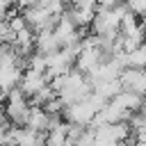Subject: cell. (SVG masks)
<instances>
[{"label":"cell","instance_id":"6","mask_svg":"<svg viewBox=\"0 0 146 146\" xmlns=\"http://www.w3.org/2000/svg\"><path fill=\"white\" fill-rule=\"evenodd\" d=\"M25 125L32 128V130H36V132H46L48 125H50V114L41 105H30V114H27Z\"/></svg>","mask_w":146,"mask_h":146},{"label":"cell","instance_id":"8","mask_svg":"<svg viewBox=\"0 0 146 146\" xmlns=\"http://www.w3.org/2000/svg\"><path fill=\"white\" fill-rule=\"evenodd\" d=\"M125 62L132 68H146V41L132 48L130 52H125Z\"/></svg>","mask_w":146,"mask_h":146},{"label":"cell","instance_id":"10","mask_svg":"<svg viewBox=\"0 0 146 146\" xmlns=\"http://www.w3.org/2000/svg\"><path fill=\"white\" fill-rule=\"evenodd\" d=\"M125 5H128V9L135 14V16H144L146 14V0H125Z\"/></svg>","mask_w":146,"mask_h":146},{"label":"cell","instance_id":"2","mask_svg":"<svg viewBox=\"0 0 146 146\" xmlns=\"http://www.w3.org/2000/svg\"><path fill=\"white\" fill-rule=\"evenodd\" d=\"M103 59H105L103 50H100L98 46H94V43H87V46L80 48V52L75 55V62H73V64H75V71L89 75V73H91Z\"/></svg>","mask_w":146,"mask_h":146},{"label":"cell","instance_id":"11","mask_svg":"<svg viewBox=\"0 0 146 146\" xmlns=\"http://www.w3.org/2000/svg\"><path fill=\"white\" fill-rule=\"evenodd\" d=\"M9 11H14V2L11 0H0V18H7Z\"/></svg>","mask_w":146,"mask_h":146},{"label":"cell","instance_id":"12","mask_svg":"<svg viewBox=\"0 0 146 146\" xmlns=\"http://www.w3.org/2000/svg\"><path fill=\"white\" fill-rule=\"evenodd\" d=\"M14 5H16V7L23 11V9H27V7H34V5H36V0H16Z\"/></svg>","mask_w":146,"mask_h":146},{"label":"cell","instance_id":"5","mask_svg":"<svg viewBox=\"0 0 146 146\" xmlns=\"http://www.w3.org/2000/svg\"><path fill=\"white\" fill-rule=\"evenodd\" d=\"M59 39L55 36L52 30H41V32H34V50L41 52V55H50L55 50H59Z\"/></svg>","mask_w":146,"mask_h":146},{"label":"cell","instance_id":"9","mask_svg":"<svg viewBox=\"0 0 146 146\" xmlns=\"http://www.w3.org/2000/svg\"><path fill=\"white\" fill-rule=\"evenodd\" d=\"M41 107H43V110H46L48 114H59V116H62L64 103H62V98H59V96H55V98H50V100H48L46 105H41Z\"/></svg>","mask_w":146,"mask_h":146},{"label":"cell","instance_id":"4","mask_svg":"<svg viewBox=\"0 0 146 146\" xmlns=\"http://www.w3.org/2000/svg\"><path fill=\"white\" fill-rule=\"evenodd\" d=\"M112 103L116 105V107H121L123 112H139L141 107H144V103H146V96H141V94H137V91H130V89H121L114 98H112Z\"/></svg>","mask_w":146,"mask_h":146},{"label":"cell","instance_id":"3","mask_svg":"<svg viewBox=\"0 0 146 146\" xmlns=\"http://www.w3.org/2000/svg\"><path fill=\"white\" fill-rule=\"evenodd\" d=\"M48 84V78H46V73L43 71H34V68H25L23 71V75H21V82H18V87H21V91L30 98V96H34L39 89H43Z\"/></svg>","mask_w":146,"mask_h":146},{"label":"cell","instance_id":"7","mask_svg":"<svg viewBox=\"0 0 146 146\" xmlns=\"http://www.w3.org/2000/svg\"><path fill=\"white\" fill-rule=\"evenodd\" d=\"M94 11H96V9H91V7L73 5L71 11H68V16H71V21L75 23V27H89V25H91V18H94Z\"/></svg>","mask_w":146,"mask_h":146},{"label":"cell","instance_id":"13","mask_svg":"<svg viewBox=\"0 0 146 146\" xmlns=\"http://www.w3.org/2000/svg\"><path fill=\"white\" fill-rule=\"evenodd\" d=\"M11 2H16V0H11Z\"/></svg>","mask_w":146,"mask_h":146},{"label":"cell","instance_id":"1","mask_svg":"<svg viewBox=\"0 0 146 146\" xmlns=\"http://www.w3.org/2000/svg\"><path fill=\"white\" fill-rule=\"evenodd\" d=\"M5 116L11 125H25L27 121V114H30V100L27 96L21 91V87H14L5 94Z\"/></svg>","mask_w":146,"mask_h":146}]
</instances>
